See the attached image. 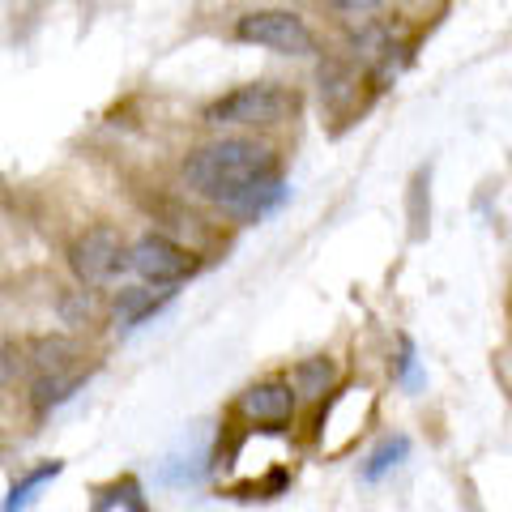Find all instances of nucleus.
Listing matches in <instances>:
<instances>
[{
  "label": "nucleus",
  "instance_id": "obj_8",
  "mask_svg": "<svg viewBox=\"0 0 512 512\" xmlns=\"http://www.w3.org/2000/svg\"><path fill=\"white\" fill-rule=\"evenodd\" d=\"M77 355H82V350H77V342H69V338H35V342L18 346V363L30 376L56 372V367H73Z\"/></svg>",
  "mask_w": 512,
  "mask_h": 512
},
{
  "label": "nucleus",
  "instance_id": "obj_3",
  "mask_svg": "<svg viewBox=\"0 0 512 512\" xmlns=\"http://www.w3.org/2000/svg\"><path fill=\"white\" fill-rule=\"evenodd\" d=\"M235 39L239 43H256V47H269V52H282V56H316V35L308 30V22L295 18L291 9H256L244 13L235 22Z\"/></svg>",
  "mask_w": 512,
  "mask_h": 512
},
{
  "label": "nucleus",
  "instance_id": "obj_13",
  "mask_svg": "<svg viewBox=\"0 0 512 512\" xmlns=\"http://www.w3.org/2000/svg\"><path fill=\"white\" fill-rule=\"evenodd\" d=\"M60 474V461H47V466H39L35 474H26L22 478V483L18 487H13L9 491V500H5V508H22V504H30V495H35L43 483H47V478H56Z\"/></svg>",
  "mask_w": 512,
  "mask_h": 512
},
{
  "label": "nucleus",
  "instance_id": "obj_15",
  "mask_svg": "<svg viewBox=\"0 0 512 512\" xmlns=\"http://www.w3.org/2000/svg\"><path fill=\"white\" fill-rule=\"evenodd\" d=\"M423 184H427V171H419L414 175V235H423V222H427V214H423Z\"/></svg>",
  "mask_w": 512,
  "mask_h": 512
},
{
  "label": "nucleus",
  "instance_id": "obj_2",
  "mask_svg": "<svg viewBox=\"0 0 512 512\" xmlns=\"http://www.w3.org/2000/svg\"><path fill=\"white\" fill-rule=\"evenodd\" d=\"M299 116V94L278 82H252L222 94L205 107V124L214 128H248V124H282Z\"/></svg>",
  "mask_w": 512,
  "mask_h": 512
},
{
  "label": "nucleus",
  "instance_id": "obj_5",
  "mask_svg": "<svg viewBox=\"0 0 512 512\" xmlns=\"http://www.w3.org/2000/svg\"><path fill=\"white\" fill-rule=\"evenodd\" d=\"M128 269L141 274L146 282H154V286H180L184 278L197 274V256H192L188 248H180L175 239L150 231L128 248Z\"/></svg>",
  "mask_w": 512,
  "mask_h": 512
},
{
  "label": "nucleus",
  "instance_id": "obj_11",
  "mask_svg": "<svg viewBox=\"0 0 512 512\" xmlns=\"http://www.w3.org/2000/svg\"><path fill=\"white\" fill-rule=\"evenodd\" d=\"M94 508L99 512H111V508H124V512H146V495H141L137 478H120V483L103 487L94 495Z\"/></svg>",
  "mask_w": 512,
  "mask_h": 512
},
{
  "label": "nucleus",
  "instance_id": "obj_12",
  "mask_svg": "<svg viewBox=\"0 0 512 512\" xmlns=\"http://www.w3.org/2000/svg\"><path fill=\"white\" fill-rule=\"evenodd\" d=\"M406 453H410V440H406V436L384 440V444L376 448V453H372V461H367V466H363V478H367V483H376V478L389 474V470H393V466H397V461H402Z\"/></svg>",
  "mask_w": 512,
  "mask_h": 512
},
{
  "label": "nucleus",
  "instance_id": "obj_10",
  "mask_svg": "<svg viewBox=\"0 0 512 512\" xmlns=\"http://www.w3.org/2000/svg\"><path fill=\"white\" fill-rule=\"evenodd\" d=\"M286 384H291L295 393H303V397L329 393V384H333V363H329V359H303Z\"/></svg>",
  "mask_w": 512,
  "mask_h": 512
},
{
  "label": "nucleus",
  "instance_id": "obj_7",
  "mask_svg": "<svg viewBox=\"0 0 512 512\" xmlns=\"http://www.w3.org/2000/svg\"><path fill=\"white\" fill-rule=\"evenodd\" d=\"M171 295H175L171 286H154V282H146V286H128V291H120V299H116V329L128 333V329L146 325V320H150L158 308H163Z\"/></svg>",
  "mask_w": 512,
  "mask_h": 512
},
{
  "label": "nucleus",
  "instance_id": "obj_6",
  "mask_svg": "<svg viewBox=\"0 0 512 512\" xmlns=\"http://www.w3.org/2000/svg\"><path fill=\"white\" fill-rule=\"evenodd\" d=\"M239 414L252 423H286L295 414V389L286 380H261L239 393Z\"/></svg>",
  "mask_w": 512,
  "mask_h": 512
},
{
  "label": "nucleus",
  "instance_id": "obj_1",
  "mask_svg": "<svg viewBox=\"0 0 512 512\" xmlns=\"http://www.w3.org/2000/svg\"><path fill=\"white\" fill-rule=\"evenodd\" d=\"M269 175H278V158L252 137H222L214 146H201L184 163V184L222 210H235Z\"/></svg>",
  "mask_w": 512,
  "mask_h": 512
},
{
  "label": "nucleus",
  "instance_id": "obj_14",
  "mask_svg": "<svg viewBox=\"0 0 512 512\" xmlns=\"http://www.w3.org/2000/svg\"><path fill=\"white\" fill-rule=\"evenodd\" d=\"M316 5H329V9H342V13H376L384 0H316Z\"/></svg>",
  "mask_w": 512,
  "mask_h": 512
},
{
  "label": "nucleus",
  "instance_id": "obj_9",
  "mask_svg": "<svg viewBox=\"0 0 512 512\" xmlns=\"http://www.w3.org/2000/svg\"><path fill=\"white\" fill-rule=\"evenodd\" d=\"M86 384V372H77V367H56V372H39L35 384H30V402H35L39 414H47L52 406L69 402V397Z\"/></svg>",
  "mask_w": 512,
  "mask_h": 512
},
{
  "label": "nucleus",
  "instance_id": "obj_4",
  "mask_svg": "<svg viewBox=\"0 0 512 512\" xmlns=\"http://www.w3.org/2000/svg\"><path fill=\"white\" fill-rule=\"evenodd\" d=\"M69 265L82 286H111L128 274V244L120 231L111 227H90L86 235L73 239Z\"/></svg>",
  "mask_w": 512,
  "mask_h": 512
}]
</instances>
